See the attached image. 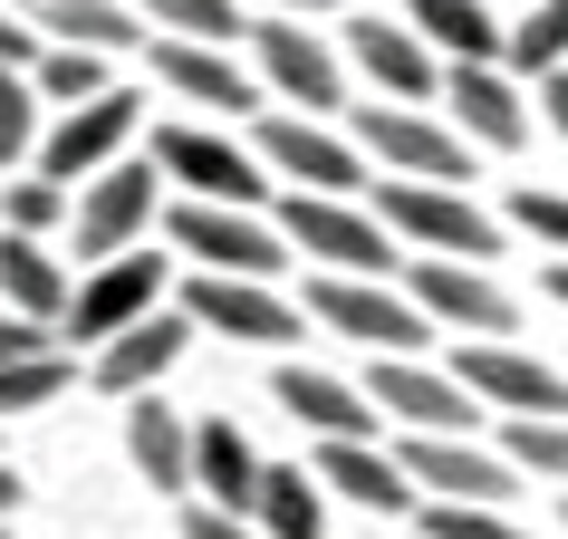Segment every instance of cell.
Here are the masks:
<instances>
[{
    "instance_id": "1",
    "label": "cell",
    "mask_w": 568,
    "mask_h": 539,
    "mask_svg": "<svg viewBox=\"0 0 568 539\" xmlns=\"http://www.w3.org/2000/svg\"><path fill=\"white\" fill-rule=\"evenodd\" d=\"M270 232L290 241L300 261L337 270V279H386L395 270V232L376 222V212H357V203H328V193H290Z\"/></svg>"
},
{
    "instance_id": "2",
    "label": "cell",
    "mask_w": 568,
    "mask_h": 539,
    "mask_svg": "<svg viewBox=\"0 0 568 539\" xmlns=\"http://www.w3.org/2000/svg\"><path fill=\"white\" fill-rule=\"evenodd\" d=\"M376 222L424 241L434 261H501V222L473 212V193H453V183H376Z\"/></svg>"
},
{
    "instance_id": "3",
    "label": "cell",
    "mask_w": 568,
    "mask_h": 539,
    "mask_svg": "<svg viewBox=\"0 0 568 539\" xmlns=\"http://www.w3.org/2000/svg\"><path fill=\"white\" fill-rule=\"evenodd\" d=\"M154 174L183 183V203H222V212H261L270 203L261 154L232 145V135H212V125H164L154 135Z\"/></svg>"
},
{
    "instance_id": "4",
    "label": "cell",
    "mask_w": 568,
    "mask_h": 539,
    "mask_svg": "<svg viewBox=\"0 0 568 539\" xmlns=\"http://www.w3.org/2000/svg\"><path fill=\"white\" fill-rule=\"evenodd\" d=\"M308 318L337 328V337H357V347H376V357H424L434 347L424 308L405 289H386V279H337V270H318L308 279Z\"/></svg>"
},
{
    "instance_id": "5",
    "label": "cell",
    "mask_w": 568,
    "mask_h": 539,
    "mask_svg": "<svg viewBox=\"0 0 568 539\" xmlns=\"http://www.w3.org/2000/svg\"><path fill=\"white\" fill-rule=\"evenodd\" d=\"M174 251L203 261V279H261V289L290 270V241L261 212H222V203H174Z\"/></svg>"
},
{
    "instance_id": "6",
    "label": "cell",
    "mask_w": 568,
    "mask_h": 539,
    "mask_svg": "<svg viewBox=\"0 0 568 539\" xmlns=\"http://www.w3.org/2000/svg\"><path fill=\"white\" fill-rule=\"evenodd\" d=\"M261 174H280L290 193H328V203H347V193H366V164H357V145L347 135H328L318 116H261Z\"/></svg>"
},
{
    "instance_id": "7",
    "label": "cell",
    "mask_w": 568,
    "mask_h": 539,
    "mask_svg": "<svg viewBox=\"0 0 568 539\" xmlns=\"http://www.w3.org/2000/svg\"><path fill=\"white\" fill-rule=\"evenodd\" d=\"M357 154H376L395 183H453L473 174V145L424 106H357Z\"/></svg>"
},
{
    "instance_id": "8",
    "label": "cell",
    "mask_w": 568,
    "mask_h": 539,
    "mask_svg": "<svg viewBox=\"0 0 568 539\" xmlns=\"http://www.w3.org/2000/svg\"><path fill=\"white\" fill-rule=\"evenodd\" d=\"M405 299L424 308V328H463V337H491V347L520 328L510 289L473 261H405Z\"/></svg>"
},
{
    "instance_id": "9",
    "label": "cell",
    "mask_w": 568,
    "mask_h": 539,
    "mask_svg": "<svg viewBox=\"0 0 568 539\" xmlns=\"http://www.w3.org/2000/svg\"><path fill=\"white\" fill-rule=\"evenodd\" d=\"M154 164H106V174H88L78 183V261H125L135 241L154 232Z\"/></svg>"
},
{
    "instance_id": "10",
    "label": "cell",
    "mask_w": 568,
    "mask_h": 539,
    "mask_svg": "<svg viewBox=\"0 0 568 539\" xmlns=\"http://www.w3.org/2000/svg\"><path fill=\"white\" fill-rule=\"evenodd\" d=\"M251 49H261V88H280L290 106H308V116H328V106H347V78H337V49L308 20H280V10H261L251 20Z\"/></svg>"
},
{
    "instance_id": "11",
    "label": "cell",
    "mask_w": 568,
    "mask_h": 539,
    "mask_svg": "<svg viewBox=\"0 0 568 539\" xmlns=\"http://www.w3.org/2000/svg\"><path fill=\"white\" fill-rule=\"evenodd\" d=\"M154 308H164V261H154V251H125V261H97V279L68 289V318H59V328L106 347V337H125L135 318H154Z\"/></svg>"
},
{
    "instance_id": "12",
    "label": "cell",
    "mask_w": 568,
    "mask_h": 539,
    "mask_svg": "<svg viewBox=\"0 0 568 539\" xmlns=\"http://www.w3.org/2000/svg\"><path fill=\"white\" fill-rule=\"evenodd\" d=\"M125 135H135V96L125 88H106L97 106H68L49 135H39V183H88V174H106V164H125Z\"/></svg>"
},
{
    "instance_id": "13",
    "label": "cell",
    "mask_w": 568,
    "mask_h": 539,
    "mask_svg": "<svg viewBox=\"0 0 568 539\" xmlns=\"http://www.w3.org/2000/svg\"><path fill=\"white\" fill-rule=\"evenodd\" d=\"M395 462H405V481H415V491H434V501H473V510H501L510 481H520L501 452H481L473 434H405V452H395Z\"/></svg>"
},
{
    "instance_id": "14",
    "label": "cell",
    "mask_w": 568,
    "mask_h": 539,
    "mask_svg": "<svg viewBox=\"0 0 568 539\" xmlns=\"http://www.w3.org/2000/svg\"><path fill=\"white\" fill-rule=\"evenodd\" d=\"M453 386L473 395V405H501V415L568 424V376H559V366H539V357H520V347H491V337H473V347H463Z\"/></svg>"
},
{
    "instance_id": "15",
    "label": "cell",
    "mask_w": 568,
    "mask_h": 539,
    "mask_svg": "<svg viewBox=\"0 0 568 539\" xmlns=\"http://www.w3.org/2000/svg\"><path fill=\"white\" fill-rule=\"evenodd\" d=\"M366 405L386 424H405V434H473V395L453 386L444 366H424V357H376V376H366Z\"/></svg>"
},
{
    "instance_id": "16",
    "label": "cell",
    "mask_w": 568,
    "mask_h": 539,
    "mask_svg": "<svg viewBox=\"0 0 568 539\" xmlns=\"http://www.w3.org/2000/svg\"><path fill=\"white\" fill-rule=\"evenodd\" d=\"M183 318L203 337H232V347H290L300 337V308L280 299V289H261V279H193Z\"/></svg>"
},
{
    "instance_id": "17",
    "label": "cell",
    "mask_w": 568,
    "mask_h": 539,
    "mask_svg": "<svg viewBox=\"0 0 568 539\" xmlns=\"http://www.w3.org/2000/svg\"><path fill=\"white\" fill-rule=\"evenodd\" d=\"M270 395H280V415L308 424L318 444H376V434H386V415H376L347 376H318V366H300V357L270 376Z\"/></svg>"
},
{
    "instance_id": "18",
    "label": "cell",
    "mask_w": 568,
    "mask_h": 539,
    "mask_svg": "<svg viewBox=\"0 0 568 539\" xmlns=\"http://www.w3.org/2000/svg\"><path fill=\"white\" fill-rule=\"evenodd\" d=\"M183 347H193V318H183V308H154V318H135L125 337H106V347H97V386L135 405V395H154L164 376H174Z\"/></svg>"
},
{
    "instance_id": "19",
    "label": "cell",
    "mask_w": 568,
    "mask_h": 539,
    "mask_svg": "<svg viewBox=\"0 0 568 539\" xmlns=\"http://www.w3.org/2000/svg\"><path fill=\"white\" fill-rule=\"evenodd\" d=\"M154 78L193 106H222V116H251L261 106V78L232 68V49H193V39H154Z\"/></svg>"
},
{
    "instance_id": "20",
    "label": "cell",
    "mask_w": 568,
    "mask_h": 539,
    "mask_svg": "<svg viewBox=\"0 0 568 539\" xmlns=\"http://www.w3.org/2000/svg\"><path fill=\"white\" fill-rule=\"evenodd\" d=\"M318 491H337V501L357 510H424V491L405 481V462H395L386 444H318Z\"/></svg>"
},
{
    "instance_id": "21",
    "label": "cell",
    "mask_w": 568,
    "mask_h": 539,
    "mask_svg": "<svg viewBox=\"0 0 568 539\" xmlns=\"http://www.w3.org/2000/svg\"><path fill=\"white\" fill-rule=\"evenodd\" d=\"M444 96H453V135H463V145L510 154L520 135H530V106H520V88H510L501 68H453Z\"/></svg>"
},
{
    "instance_id": "22",
    "label": "cell",
    "mask_w": 568,
    "mask_h": 539,
    "mask_svg": "<svg viewBox=\"0 0 568 539\" xmlns=\"http://www.w3.org/2000/svg\"><path fill=\"white\" fill-rule=\"evenodd\" d=\"M125 462L154 491H193V415H174L164 395H135L125 405Z\"/></svg>"
},
{
    "instance_id": "23",
    "label": "cell",
    "mask_w": 568,
    "mask_h": 539,
    "mask_svg": "<svg viewBox=\"0 0 568 539\" xmlns=\"http://www.w3.org/2000/svg\"><path fill=\"white\" fill-rule=\"evenodd\" d=\"M347 59H357L395 106H424V96L444 88V78H434V49H424L415 30H386V20H347Z\"/></svg>"
},
{
    "instance_id": "24",
    "label": "cell",
    "mask_w": 568,
    "mask_h": 539,
    "mask_svg": "<svg viewBox=\"0 0 568 539\" xmlns=\"http://www.w3.org/2000/svg\"><path fill=\"white\" fill-rule=\"evenodd\" d=\"M193 491H212V510H232V520H251V501H261V452L232 434V415L193 424Z\"/></svg>"
},
{
    "instance_id": "25",
    "label": "cell",
    "mask_w": 568,
    "mask_h": 539,
    "mask_svg": "<svg viewBox=\"0 0 568 539\" xmlns=\"http://www.w3.org/2000/svg\"><path fill=\"white\" fill-rule=\"evenodd\" d=\"M405 30L424 49H453V68H501V20L491 0H405Z\"/></svg>"
},
{
    "instance_id": "26",
    "label": "cell",
    "mask_w": 568,
    "mask_h": 539,
    "mask_svg": "<svg viewBox=\"0 0 568 539\" xmlns=\"http://www.w3.org/2000/svg\"><path fill=\"white\" fill-rule=\"evenodd\" d=\"M0 308L10 318H30V328H59L68 318V270L39 251V241L0 232Z\"/></svg>"
},
{
    "instance_id": "27",
    "label": "cell",
    "mask_w": 568,
    "mask_h": 539,
    "mask_svg": "<svg viewBox=\"0 0 568 539\" xmlns=\"http://www.w3.org/2000/svg\"><path fill=\"white\" fill-rule=\"evenodd\" d=\"M30 30L59 39V49H97V59H116V49L145 39L125 0H30Z\"/></svg>"
},
{
    "instance_id": "28",
    "label": "cell",
    "mask_w": 568,
    "mask_h": 539,
    "mask_svg": "<svg viewBox=\"0 0 568 539\" xmlns=\"http://www.w3.org/2000/svg\"><path fill=\"white\" fill-rule=\"evenodd\" d=\"M251 530L261 539H328V491L290 462H261V501H251Z\"/></svg>"
},
{
    "instance_id": "29",
    "label": "cell",
    "mask_w": 568,
    "mask_h": 539,
    "mask_svg": "<svg viewBox=\"0 0 568 539\" xmlns=\"http://www.w3.org/2000/svg\"><path fill=\"white\" fill-rule=\"evenodd\" d=\"M145 20L164 39H193V49H232V39H251L241 0H145Z\"/></svg>"
},
{
    "instance_id": "30",
    "label": "cell",
    "mask_w": 568,
    "mask_h": 539,
    "mask_svg": "<svg viewBox=\"0 0 568 539\" xmlns=\"http://www.w3.org/2000/svg\"><path fill=\"white\" fill-rule=\"evenodd\" d=\"M30 88H39V106H97L106 96V59L97 49H39V68H30Z\"/></svg>"
},
{
    "instance_id": "31",
    "label": "cell",
    "mask_w": 568,
    "mask_h": 539,
    "mask_svg": "<svg viewBox=\"0 0 568 539\" xmlns=\"http://www.w3.org/2000/svg\"><path fill=\"white\" fill-rule=\"evenodd\" d=\"M501 59L520 68V78H549V68H568V0H539L520 30H501Z\"/></svg>"
},
{
    "instance_id": "32",
    "label": "cell",
    "mask_w": 568,
    "mask_h": 539,
    "mask_svg": "<svg viewBox=\"0 0 568 539\" xmlns=\"http://www.w3.org/2000/svg\"><path fill=\"white\" fill-rule=\"evenodd\" d=\"M501 462L510 472H539V481H568V424L501 415Z\"/></svg>"
},
{
    "instance_id": "33",
    "label": "cell",
    "mask_w": 568,
    "mask_h": 539,
    "mask_svg": "<svg viewBox=\"0 0 568 539\" xmlns=\"http://www.w3.org/2000/svg\"><path fill=\"white\" fill-rule=\"evenodd\" d=\"M59 395H68V357H59V347L0 366V415H39V405H59Z\"/></svg>"
},
{
    "instance_id": "34",
    "label": "cell",
    "mask_w": 568,
    "mask_h": 539,
    "mask_svg": "<svg viewBox=\"0 0 568 539\" xmlns=\"http://www.w3.org/2000/svg\"><path fill=\"white\" fill-rule=\"evenodd\" d=\"M501 212H510L530 241H549V251L568 261V193H559V183H510V203H501Z\"/></svg>"
},
{
    "instance_id": "35",
    "label": "cell",
    "mask_w": 568,
    "mask_h": 539,
    "mask_svg": "<svg viewBox=\"0 0 568 539\" xmlns=\"http://www.w3.org/2000/svg\"><path fill=\"white\" fill-rule=\"evenodd\" d=\"M415 520H424V539H530L510 510H473V501H424Z\"/></svg>"
},
{
    "instance_id": "36",
    "label": "cell",
    "mask_w": 568,
    "mask_h": 539,
    "mask_svg": "<svg viewBox=\"0 0 568 539\" xmlns=\"http://www.w3.org/2000/svg\"><path fill=\"white\" fill-rule=\"evenodd\" d=\"M39 145V88L20 68H0V164H20Z\"/></svg>"
},
{
    "instance_id": "37",
    "label": "cell",
    "mask_w": 568,
    "mask_h": 539,
    "mask_svg": "<svg viewBox=\"0 0 568 539\" xmlns=\"http://www.w3.org/2000/svg\"><path fill=\"white\" fill-rule=\"evenodd\" d=\"M0 222H10L20 241H39V232H59V222H68V193H59V183H10Z\"/></svg>"
},
{
    "instance_id": "38",
    "label": "cell",
    "mask_w": 568,
    "mask_h": 539,
    "mask_svg": "<svg viewBox=\"0 0 568 539\" xmlns=\"http://www.w3.org/2000/svg\"><path fill=\"white\" fill-rule=\"evenodd\" d=\"M49 347H59L49 328H30V318H10V308H0V366H20V357H49Z\"/></svg>"
},
{
    "instance_id": "39",
    "label": "cell",
    "mask_w": 568,
    "mask_h": 539,
    "mask_svg": "<svg viewBox=\"0 0 568 539\" xmlns=\"http://www.w3.org/2000/svg\"><path fill=\"white\" fill-rule=\"evenodd\" d=\"M0 68H20V78L39 68V30L30 20H0Z\"/></svg>"
},
{
    "instance_id": "40",
    "label": "cell",
    "mask_w": 568,
    "mask_h": 539,
    "mask_svg": "<svg viewBox=\"0 0 568 539\" xmlns=\"http://www.w3.org/2000/svg\"><path fill=\"white\" fill-rule=\"evenodd\" d=\"M183 539H261V530H251V520H232V510H193V520H183Z\"/></svg>"
},
{
    "instance_id": "41",
    "label": "cell",
    "mask_w": 568,
    "mask_h": 539,
    "mask_svg": "<svg viewBox=\"0 0 568 539\" xmlns=\"http://www.w3.org/2000/svg\"><path fill=\"white\" fill-rule=\"evenodd\" d=\"M539 116L568 135V68H549V78H539Z\"/></svg>"
},
{
    "instance_id": "42",
    "label": "cell",
    "mask_w": 568,
    "mask_h": 539,
    "mask_svg": "<svg viewBox=\"0 0 568 539\" xmlns=\"http://www.w3.org/2000/svg\"><path fill=\"white\" fill-rule=\"evenodd\" d=\"M261 10H280V20H308V10H366V0H261Z\"/></svg>"
},
{
    "instance_id": "43",
    "label": "cell",
    "mask_w": 568,
    "mask_h": 539,
    "mask_svg": "<svg viewBox=\"0 0 568 539\" xmlns=\"http://www.w3.org/2000/svg\"><path fill=\"white\" fill-rule=\"evenodd\" d=\"M20 501H30V481H20V472H10V462H0V520H10V510H20Z\"/></svg>"
},
{
    "instance_id": "44",
    "label": "cell",
    "mask_w": 568,
    "mask_h": 539,
    "mask_svg": "<svg viewBox=\"0 0 568 539\" xmlns=\"http://www.w3.org/2000/svg\"><path fill=\"white\" fill-rule=\"evenodd\" d=\"M549 299H559V308H568V261H549Z\"/></svg>"
}]
</instances>
